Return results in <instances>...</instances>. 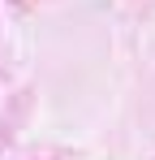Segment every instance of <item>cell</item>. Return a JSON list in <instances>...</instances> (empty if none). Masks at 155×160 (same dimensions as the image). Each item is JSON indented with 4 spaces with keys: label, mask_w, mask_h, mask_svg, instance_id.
I'll return each instance as SVG.
<instances>
[]
</instances>
